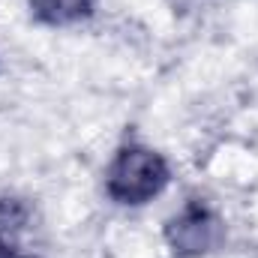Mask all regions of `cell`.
<instances>
[{"label":"cell","instance_id":"cell-3","mask_svg":"<svg viewBox=\"0 0 258 258\" xmlns=\"http://www.w3.org/2000/svg\"><path fill=\"white\" fill-rule=\"evenodd\" d=\"M27 3H30V12L51 27L78 24L90 18L96 9V0H27Z\"/></svg>","mask_w":258,"mask_h":258},{"label":"cell","instance_id":"cell-1","mask_svg":"<svg viewBox=\"0 0 258 258\" xmlns=\"http://www.w3.org/2000/svg\"><path fill=\"white\" fill-rule=\"evenodd\" d=\"M168 180H171V171H168V162L162 159V153H156L144 144H129V147H120V153L108 165L105 192L117 204L138 207V204L153 201L168 186Z\"/></svg>","mask_w":258,"mask_h":258},{"label":"cell","instance_id":"cell-2","mask_svg":"<svg viewBox=\"0 0 258 258\" xmlns=\"http://www.w3.org/2000/svg\"><path fill=\"white\" fill-rule=\"evenodd\" d=\"M165 240L177 258H201L222 246L225 222L204 201H189L180 213H174L165 222Z\"/></svg>","mask_w":258,"mask_h":258}]
</instances>
